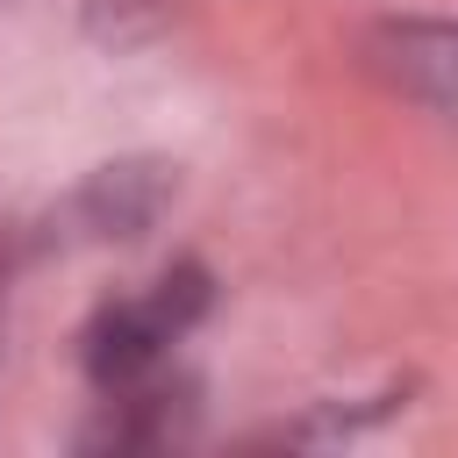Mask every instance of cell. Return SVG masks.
Here are the masks:
<instances>
[{
    "label": "cell",
    "mask_w": 458,
    "mask_h": 458,
    "mask_svg": "<svg viewBox=\"0 0 458 458\" xmlns=\"http://www.w3.org/2000/svg\"><path fill=\"white\" fill-rule=\"evenodd\" d=\"M200 308H208V272L200 265H179V272L150 279L143 293L107 301L86 322V372H93V386L114 394V386L157 379L165 358H172V344L200 322Z\"/></svg>",
    "instance_id": "obj_1"
},
{
    "label": "cell",
    "mask_w": 458,
    "mask_h": 458,
    "mask_svg": "<svg viewBox=\"0 0 458 458\" xmlns=\"http://www.w3.org/2000/svg\"><path fill=\"white\" fill-rule=\"evenodd\" d=\"M372 57L401 93L458 122V21H386L372 36Z\"/></svg>",
    "instance_id": "obj_2"
},
{
    "label": "cell",
    "mask_w": 458,
    "mask_h": 458,
    "mask_svg": "<svg viewBox=\"0 0 458 458\" xmlns=\"http://www.w3.org/2000/svg\"><path fill=\"white\" fill-rule=\"evenodd\" d=\"M165 193H172L165 165H107L79 186L64 222H79V236H143L150 215L165 208Z\"/></svg>",
    "instance_id": "obj_3"
},
{
    "label": "cell",
    "mask_w": 458,
    "mask_h": 458,
    "mask_svg": "<svg viewBox=\"0 0 458 458\" xmlns=\"http://www.w3.org/2000/svg\"><path fill=\"white\" fill-rule=\"evenodd\" d=\"M165 0H86V21L100 43H143L150 29H165Z\"/></svg>",
    "instance_id": "obj_4"
},
{
    "label": "cell",
    "mask_w": 458,
    "mask_h": 458,
    "mask_svg": "<svg viewBox=\"0 0 458 458\" xmlns=\"http://www.w3.org/2000/svg\"><path fill=\"white\" fill-rule=\"evenodd\" d=\"M0 272H7V250H0Z\"/></svg>",
    "instance_id": "obj_5"
}]
</instances>
